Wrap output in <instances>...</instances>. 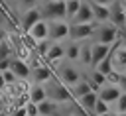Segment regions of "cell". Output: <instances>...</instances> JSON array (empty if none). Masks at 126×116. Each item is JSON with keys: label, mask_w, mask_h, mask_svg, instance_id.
Masks as SVG:
<instances>
[{"label": "cell", "mask_w": 126, "mask_h": 116, "mask_svg": "<svg viewBox=\"0 0 126 116\" xmlns=\"http://www.w3.org/2000/svg\"><path fill=\"white\" fill-rule=\"evenodd\" d=\"M69 24H96V22H94V16H93V10H91V6H89L87 0L81 2L79 12L73 16V20H71Z\"/></svg>", "instance_id": "8"}, {"label": "cell", "mask_w": 126, "mask_h": 116, "mask_svg": "<svg viewBox=\"0 0 126 116\" xmlns=\"http://www.w3.org/2000/svg\"><path fill=\"white\" fill-rule=\"evenodd\" d=\"M96 100H98V94L96 92H89V94H85L83 98H79L77 102H79V106L85 110V112H93V108H94V104H96Z\"/></svg>", "instance_id": "20"}, {"label": "cell", "mask_w": 126, "mask_h": 116, "mask_svg": "<svg viewBox=\"0 0 126 116\" xmlns=\"http://www.w3.org/2000/svg\"><path fill=\"white\" fill-rule=\"evenodd\" d=\"M45 87V94H47V98L49 100H53L55 104L57 102H69V100H73V94H71V90H69V87H65L59 79H51L47 85H43Z\"/></svg>", "instance_id": "1"}, {"label": "cell", "mask_w": 126, "mask_h": 116, "mask_svg": "<svg viewBox=\"0 0 126 116\" xmlns=\"http://www.w3.org/2000/svg\"><path fill=\"white\" fill-rule=\"evenodd\" d=\"M0 14H4V6H2V2H0Z\"/></svg>", "instance_id": "42"}, {"label": "cell", "mask_w": 126, "mask_h": 116, "mask_svg": "<svg viewBox=\"0 0 126 116\" xmlns=\"http://www.w3.org/2000/svg\"><path fill=\"white\" fill-rule=\"evenodd\" d=\"M81 2H83V0H65V16H67V20H69V22H71V20H73V16L79 12Z\"/></svg>", "instance_id": "23"}, {"label": "cell", "mask_w": 126, "mask_h": 116, "mask_svg": "<svg viewBox=\"0 0 126 116\" xmlns=\"http://www.w3.org/2000/svg\"><path fill=\"white\" fill-rule=\"evenodd\" d=\"M4 39H6V29L0 28V41H4Z\"/></svg>", "instance_id": "38"}, {"label": "cell", "mask_w": 126, "mask_h": 116, "mask_svg": "<svg viewBox=\"0 0 126 116\" xmlns=\"http://www.w3.org/2000/svg\"><path fill=\"white\" fill-rule=\"evenodd\" d=\"M30 102H33V104H39V102H43V100H47V94H45V87L43 85H32V88H30Z\"/></svg>", "instance_id": "19"}, {"label": "cell", "mask_w": 126, "mask_h": 116, "mask_svg": "<svg viewBox=\"0 0 126 116\" xmlns=\"http://www.w3.org/2000/svg\"><path fill=\"white\" fill-rule=\"evenodd\" d=\"M39 20H43V16H41V10L35 6V8H30V10H26L24 14H22V20H20V28H22V33H28Z\"/></svg>", "instance_id": "7"}, {"label": "cell", "mask_w": 126, "mask_h": 116, "mask_svg": "<svg viewBox=\"0 0 126 116\" xmlns=\"http://www.w3.org/2000/svg\"><path fill=\"white\" fill-rule=\"evenodd\" d=\"M69 90H71V94H73V98H75V100L83 98V96H85V94H89V92H94V90L91 88V83H89L85 77H83V79H81L75 87H71Z\"/></svg>", "instance_id": "18"}, {"label": "cell", "mask_w": 126, "mask_h": 116, "mask_svg": "<svg viewBox=\"0 0 126 116\" xmlns=\"http://www.w3.org/2000/svg\"><path fill=\"white\" fill-rule=\"evenodd\" d=\"M118 41H120V29L114 28L110 22L96 26V43H102V45H110L112 47Z\"/></svg>", "instance_id": "3"}, {"label": "cell", "mask_w": 126, "mask_h": 116, "mask_svg": "<svg viewBox=\"0 0 126 116\" xmlns=\"http://www.w3.org/2000/svg\"><path fill=\"white\" fill-rule=\"evenodd\" d=\"M94 69H96L98 73H102L104 77H106V75H108L110 71H114V69H112V59H110V55H108L106 59H102V61H100V63H98V65H96Z\"/></svg>", "instance_id": "26"}, {"label": "cell", "mask_w": 126, "mask_h": 116, "mask_svg": "<svg viewBox=\"0 0 126 116\" xmlns=\"http://www.w3.org/2000/svg\"><path fill=\"white\" fill-rule=\"evenodd\" d=\"M63 57H65V45H63V43H51L49 49H47V55H45L47 63L59 65V61H61Z\"/></svg>", "instance_id": "15"}, {"label": "cell", "mask_w": 126, "mask_h": 116, "mask_svg": "<svg viewBox=\"0 0 126 116\" xmlns=\"http://www.w3.org/2000/svg\"><path fill=\"white\" fill-rule=\"evenodd\" d=\"M32 77H33L35 85H47L55 75H53V69H51L49 65H43V67L32 69Z\"/></svg>", "instance_id": "14"}, {"label": "cell", "mask_w": 126, "mask_h": 116, "mask_svg": "<svg viewBox=\"0 0 126 116\" xmlns=\"http://www.w3.org/2000/svg\"><path fill=\"white\" fill-rule=\"evenodd\" d=\"M10 71L16 75V79H28L32 75V69L26 61H20L16 57H12V65H10Z\"/></svg>", "instance_id": "16"}, {"label": "cell", "mask_w": 126, "mask_h": 116, "mask_svg": "<svg viewBox=\"0 0 126 116\" xmlns=\"http://www.w3.org/2000/svg\"><path fill=\"white\" fill-rule=\"evenodd\" d=\"M4 87H6V85H4V79H2V73H0V90H2Z\"/></svg>", "instance_id": "40"}, {"label": "cell", "mask_w": 126, "mask_h": 116, "mask_svg": "<svg viewBox=\"0 0 126 116\" xmlns=\"http://www.w3.org/2000/svg\"><path fill=\"white\" fill-rule=\"evenodd\" d=\"M37 110H39V116H57V104L53 100H43L37 104Z\"/></svg>", "instance_id": "21"}, {"label": "cell", "mask_w": 126, "mask_h": 116, "mask_svg": "<svg viewBox=\"0 0 126 116\" xmlns=\"http://www.w3.org/2000/svg\"><path fill=\"white\" fill-rule=\"evenodd\" d=\"M26 114L28 116H39V110H37V104H33V102H28L26 106Z\"/></svg>", "instance_id": "32"}, {"label": "cell", "mask_w": 126, "mask_h": 116, "mask_svg": "<svg viewBox=\"0 0 126 116\" xmlns=\"http://www.w3.org/2000/svg\"><path fill=\"white\" fill-rule=\"evenodd\" d=\"M118 4H120V6L124 8V10H126V0H118Z\"/></svg>", "instance_id": "41"}, {"label": "cell", "mask_w": 126, "mask_h": 116, "mask_svg": "<svg viewBox=\"0 0 126 116\" xmlns=\"http://www.w3.org/2000/svg\"><path fill=\"white\" fill-rule=\"evenodd\" d=\"M110 59H112V69L124 75L126 73V47H112Z\"/></svg>", "instance_id": "12"}, {"label": "cell", "mask_w": 126, "mask_h": 116, "mask_svg": "<svg viewBox=\"0 0 126 116\" xmlns=\"http://www.w3.org/2000/svg\"><path fill=\"white\" fill-rule=\"evenodd\" d=\"M41 16L43 20L47 18V22H67V16H65V2H49V0H43L41 6Z\"/></svg>", "instance_id": "2"}, {"label": "cell", "mask_w": 126, "mask_h": 116, "mask_svg": "<svg viewBox=\"0 0 126 116\" xmlns=\"http://www.w3.org/2000/svg\"><path fill=\"white\" fill-rule=\"evenodd\" d=\"M89 6L93 10V16H94V22L96 24H106L110 20V8L98 6V4H93V2H89Z\"/></svg>", "instance_id": "17"}, {"label": "cell", "mask_w": 126, "mask_h": 116, "mask_svg": "<svg viewBox=\"0 0 126 116\" xmlns=\"http://www.w3.org/2000/svg\"><path fill=\"white\" fill-rule=\"evenodd\" d=\"M87 2H93V4H98V6H106V8H110L116 0H87Z\"/></svg>", "instance_id": "34"}, {"label": "cell", "mask_w": 126, "mask_h": 116, "mask_svg": "<svg viewBox=\"0 0 126 116\" xmlns=\"http://www.w3.org/2000/svg\"><path fill=\"white\" fill-rule=\"evenodd\" d=\"M20 4H22L26 10H30V8H35V6H37V0H20Z\"/></svg>", "instance_id": "36"}, {"label": "cell", "mask_w": 126, "mask_h": 116, "mask_svg": "<svg viewBox=\"0 0 126 116\" xmlns=\"http://www.w3.org/2000/svg\"><path fill=\"white\" fill-rule=\"evenodd\" d=\"M79 51H81V45L75 43V41H69V43L65 45V59L71 61V63L79 61Z\"/></svg>", "instance_id": "22"}, {"label": "cell", "mask_w": 126, "mask_h": 116, "mask_svg": "<svg viewBox=\"0 0 126 116\" xmlns=\"http://www.w3.org/2000/svg\"><path fill=\"white\" fill-rule=\"evenodd\" d=\"M79 63L83 65H91V43H83L81 51H79Z\"/></svg>", "instance_id": "24"}, {"label": "cell", "mask_w": 126, "mask_h": 116, "mask_svg": "<svg viewBox=\"0 0 126 116\" xmlns=\"http://www.w3.org/2000/svg\"><path fill=\"white\" fill-rule=\"evenodd\" d=\"M102 116H116V114H112V112H108V114H102Z\"/></svg>", "instance_id": "43"}, {"label": "cell", "mask_w": 126, "mask_h": 116, "mask_svg": "<svg viewBox=\"0 0 126 116\" xmlns=\"http://www.w3.org/2000/svg\"><path fill=\"white\" fill-rule=\"evenodd\" d=\"M69 22H49V41L51 43H61L63 39H69Z\"/></svg>", "instance_id": "6"}, {"label": "cell", "mask_w": 126, "mask_h": 116, "mask_svg": "<svg viewBox=\"0 0 126 116\" xmlns=\"http://www.w3.org/2000/svg\"><path fill=\"white\" fill-rule=\"evenodd\" d=\"M2 79H4V85H6V87H12V85H16V81H18V79H16V75H14L10 69L2 73Z\"/></svg>", "instance_id": "31"}, {"label": "cell", "mask_w": 126, "mask_h": 116, "mask_svg": "<svg viewBox=\"0 0 126 116\" xmlns=\"http://www.w3.org/2000/svg\"><path fill=\"white\" fill-rule=\"evenodd\" d=\"M112 53L110 45H102V43H91V65L96 67L102 59H106Z\"/></svg>", "instance_id": "9"}, {"label": "cell", "mask_w": 126, "mask_h": 116, "mask_svg": "<svg viewBox=\"0 0 126 116\" xmlns=\"http://www.w3.org/2000/svg\"><path fill=\"white\" fill-rule=\"evenodd\" d=\"M96 26L98 24H71V29H69V39L79 43L83 39H89L94 31H96Z\"/></svg>", "instance_id": "5"}, {"label": "cell", "mask_w": 126, "mask_h": 116, "mask_svg": "<svg viewBox=\"0 0 126 116\" xmlns=\"http://www.w3.org/2000/svg\"><path fill=\"white\" fill-rule=\"evenodd\" d=\"M0 116H10V114H8V110H6V112H2V114H0Z\"/></svg>", "instance_id": "44"}, {"label": "cell", "mask_w": 126, "mask_h": 116, "mask_svg": "<svg viewBox=\"0 0 126 116\" xmlns=\"http://www.w3.org/2000/svg\"><path fill=\"white\" fill-rule=\"evenodd\" d=\"M114 28H118V29H122V28H126V10L118 4V0L110 6V20H108Z\"/></svg>", "instance_id": "11"}, {"label": "cell", "mask_w": 126, "mask_h": 116, "mask_svg": "<svg viewBox=\"0 0 126 116\" xmlns=\"http://www.w3.org/2000/svg\"><path fill=\"white\" fill-rule=\"evenodd\" d=\"M57 75H59V81L65 85V87H75L81 79H83V75L79 73V69L77 67H73L71 63H67V65H59L57 67Z\"/></svg>", "instance_id": "4"}, {"label": "cell", "mask_w": 126, "mask_h": 116, "mask_svg": "<svg viewBox=\"0 0 126 116\" xmlns=\"http://www.w3.org/2000/svg\"><path fill=\"white\" fill-rule=\"evenodd\" d=\"M114 114H126V94L122 92L120 98L114 102Z\"/></svg>", "instance_id": "28"}, {"label": "cell", "mask_w": 126, "mask_h": 116, "mask_svg": "<svg viewBox=\"0 0 126 116\" xmlns=\"http://www.w3.org/2000/svg\"><path fill=\"white\" fill-rule=\"evenodd\" d=\"M10 65H12V59H0V73L8 71V69H10Z\"/></svg>", "instance_id": "35"}, {"label": "cell", "mask_w": 126, "mask_h": 116, "mask_svg": "<svg viewBox=\"0 0 126 116\" xmlns=\"http://www.w3.org/2000/svg\"><path fill=\"white\" fill-rule=\"evenodd\" d=\"M2 112H6V104L0 100V114H2Z\"/></svg>", "instance_id": "39"}, {"label": "cell", "mask_w": 126, "mask_h": 116, "mask_svg": "<svg viewBox=\"0 0 126 116\" xmlns=\"http://www.w3.org/2000/svg\"><path fill=\"white\" fill-rule=\"evenodd\" d=\"M14 57V47L8 43V39L0 41V59H12Z\"/></svg>", "instance_id": "25"}, {"label": "cell", "mask_w": 126, "mask_h": 116, "mask_svg": "<svg viewBox=\"0 0 126 116\" xmlns=\"http://www.w3.org/2000/svg\"><path fill=\"white\" fill-rule=\"evenodd\" d=\"M98 98L102 100V102H106L108 106H112L118 98H120V94H122V90L118 88V87H112V85H104L102 88H98Z\"/></svg>", "instance_id": "10"}, {"label": "cell", "mask_w": 126, "mask_h": 116, "mask_svg": "<svg viewBox=\"0 0 126 116\" xmlns=\"http://www.w3.org/2000/svg\"><path fill=\"white\" fill-rule=\"evenodd\" d=\"M118 88H120V90H122V92L126 94V73H124V75L120 77V83H118Z\"/></svg>", "instance_id": "37"}, {"label": "cell", "mask_w": 126, "mask_h": 116, "mask_svg": "<svg viewBox=\"0 0 126 116\" xmlns=\"http://www.w3.org/2000/svg\"><path fill=\"white\" fill-rule=\"evenodd\" d=\"M28 33H30L35 41H45V39H49V22H47V20H39Z\"/></svg>", "instance_id": "13"}, {"label": "cell", "mask_w": 126, "mask_h": 116, "mask_svg": "<svg viewBox=\"0 0 126 116\" xmlns=\"http://www.w3.org/2000/svg\"><path fill=\"white\" fill-rule=\"evenodd\" d=\"M49 2H65V0H49Z\"/></svg>", "instance_id": "45"}, {"label": "cell", "mask_w": 126, "mask_h": 116, "mask_svg": "<svg viewBox=\"0 0 126 116\" xmlns=\"http://www.w3.org/2000/svg\"><path fill=\"white\" fill-rule=\"evenodd\" d=\"M49 45H51V41H49V39H45V41H37V45H35V53H37L39 57H43V59H45Z\"/></svg>", "instance_id": "29"}, {"label": "cell", "mask_w": 126, "mask_h": 116, "mask_svg": "<svg viewBox=\"0 0 126 116\" xmlns=\"http://www.w3.org/2000/svg\"><path fill=\"white\" fill-rule=\"evenodd\" d=\"M120 77H122V73H118V71H110V73L106 75V85L118 87V83H120Z\"/></svg>", "instance_id": "30"}, {"label": "cell", "mask_w": 126, "mask_h": 116, "mask_svg": "<svg viewBox=\"0 0 126 116\" xmlns=\"http://www.w3.org/2000/svg\"><path fill=\"white\" fill-rule=\"evenodd\" d=\"M22 45L28 49V51H35V45H37V41L30 35V33H22Z\"/></svg>", "instance_id": "27"}, {"label": "cell", "mask_w": 126, "mask_h": 116, "mask_svg": "<svg viewBox=\"0 0 126 116\" xmlns=\"http://www.w3.org/2000/svg\"><path fill=\"white\" fill-rule=\"evenodd\" d=\"M8 114H10V116H28V114H26V108H10Z\"/></svg>", "instance_id": "33"}]
</instances>
